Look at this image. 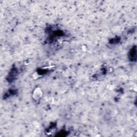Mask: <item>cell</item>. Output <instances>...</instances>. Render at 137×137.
<instances>
[{
    "instance_id": "1",
    "label": "cell",
    "mask_w": 137,
    "mask_h": 137,
    "mask_svg": "<svg viewBox=\"0 0 137 137\" xmlns=\"http://www.w3.org/2000/svg\"><path fill=\"white\" fill-rule=\"evenodd\" d=\"M130 57L131 60H136V47H134L131 49L130 52Z\"/></svg>"
}]
</instances>
